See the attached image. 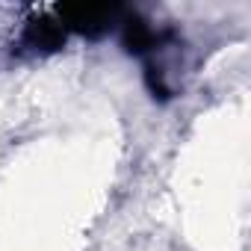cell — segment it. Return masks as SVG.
Returning a JSON list of instances; mask_svg holds the SVG:
<instances>
[{
  "label": "cell",
  "mask_w": 251,
  "mask_h": 251,
  "mask_svg": "<svg viewBox=\"0 0 251 251\" xmlns=\"http://www.w3.org/2000/svg\"><path fill=\"white\" fill-rule=\"evenodd\" d=\"M115 6H98V3H77V6H59V21L65 30H77L89 39H98L103 33H109L118 21Z\"/></svg>",
  "instance_id": "obj_1"
},
{
  "label": "cell",
  "mask_w": 251,
  "mask_h": 251,
  "mask_svg": "<svg viewBox=\"0 0 251 251\" xmlns=\"http://www.w3.org/2000/svg\"><path fill=\"white\" fill-rule=\"evenodd\" d=\"M62 45H65V27L56 18H36L24 27L21 48H27L30 53H53Z\"/></svg>",
  "instance_id": "obj_2"
}]
</instances>
